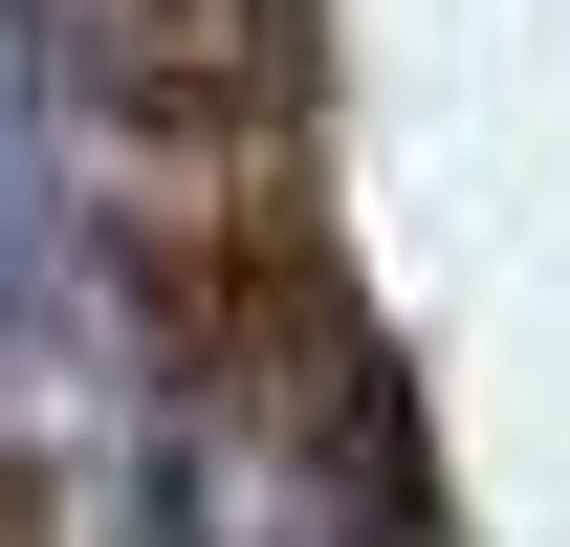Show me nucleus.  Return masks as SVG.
Masks as SVG:
<instances>
[{"label":"nucleus","instance_id":"1","mask_svg":"<svg viewBox=\"0 0 570 547\" xmlns=\"http://www.w3.org/2000/svg\"><path fill=\"white\" fill-rule=\"evenodd\" d=\"M154 526L176 547H439L417 460H395V395H373V350L307 285L198 329V395L154 438Z\"/></svg>","mask_w":570,"mask_h":547},{"label":"nucleus","instance_id":"2","mask_svg":"<svg viewBox=\"0 0 570 547\" xmlns=\"http://www.w3.org/2000/svg\"><path fill=\"white\" fill-rule=\"evenodd\" d=\"M45 22V67H67V110H110V132H242V110H285L307 88V0H22Z\"/></svg>","mask_w":570,"mask_h":547},{"label":"nucleus","instance_id":"3","mask_svg":"<svg viewBox=\"0 0 570 547\" xmlns=\"http://www.w3.org/2000/svg\"><path fill=\"white\" fill-rule=\"evenodd\" d=\"M0 547H67V526H45V481H22V460H0Z\"/></svg>","mask_w":570,"mask_h":547}]
</instances>
